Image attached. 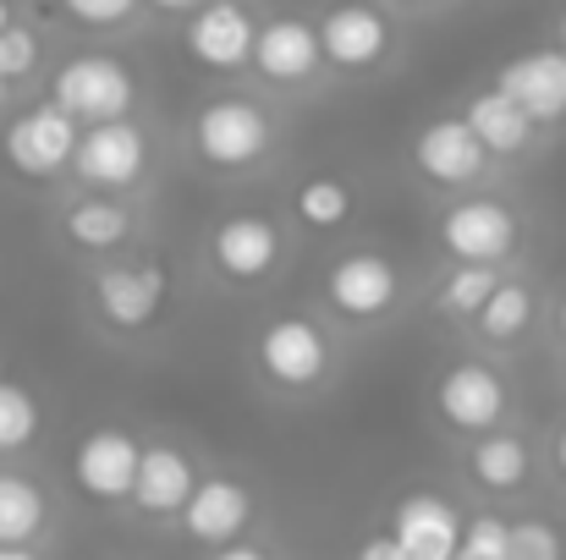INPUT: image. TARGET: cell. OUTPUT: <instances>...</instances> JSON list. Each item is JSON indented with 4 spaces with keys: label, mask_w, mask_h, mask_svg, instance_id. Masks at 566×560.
<instances>
[{
    "label": "cell",
    "mask_w": 566,
    "mask_h": 560,
    "mask_svg": "<svg viewBox=\"0 0 566 560\" xmlns=\"http://www.w3.org/2000/svg\"><path fill=\"white\" fill-rule=\"evenodd\" d=\"M275 149V121L264 116V105L242 99V94H220L209 105H198L192 116V155L220 171V177H237V171H253L264 166Z\"/></svg>",
    "instance_id": "cell-1"
},
{
    "label": "cell",
    "mask_w": 566,
    "mask_h": 560,
    "mask_svg": "<svg viewBox=\"0 0 566 560\" xmlns=\"http://www.w3.org/2000/svg\"><path fill=\"white\" fill-rule=\"evenodd\" d=\"M50 105H61L77 127H105V121H127L138 105V77L116 61V55H72L55 77H50Z\"/></svg>",
    "instance_id": "cell-2"
},
{
    "label": "cell",
    "mask_w": 566,
    "mask_h": 560,
    "mask_svg": "<svg viewBox=\"0 0 566 560\" xmlns=\"http://www.w3.org/2000/svg\"><path fill=\"white\" fill-rule=\"evenodd\" d=\"M523 242V220L512 203L490 198V192H473L462 203H451L440 214V247L457 258V264H484V270H501Z\"/></svg>",
    "instance_id": "cell-3"
},
{
    "label": "cell",
    "mask_w": 566,
    "mask_h": 560,
    "mask_svg": "<svg viewBox=\"0 0 566 560\" xmlns=\"http://www.w3.org/2000/svg\"><path fill=\"white\" fill-rule=\"evenodd\" d=\"M253 358L275 390H319L331 373V336L308 314H281L253 336Z\"/></svg>",
    "instance_id": "cell-4"
},
{
    "label": "cell",
    "mask_w": 566,
    "mask_h": 560,
    "mask_svg": "<svg viewBox=\"0 0 566 560\" xmlns=\"http://www.w3.org/2000/svg\"><path fill=\"white\" fill-rule=\"evenodd\" d=\"M77 144H83V127H77L61 105L44 99V105L22 110V116L6 127L0 155H6V166H11L17 177H28V182H50V177L72 171Z\"/></svg>",
    "instance_id": "cell-5"
},
{
    "label": "cell",
    "mask_w": 566,
    "mask_h": 560,
    "mask_svg": "<svg viewBox=\"0 0 566 560\" xmlns=\"http://www.w3.org/2000/svg\"><path fill=\"white\" fill-rule=\"evenodd\" d=\"M88 297H94V314H99L111 330L138 336V330H149V325L166 314V303H171V275H166L155 258L105 264V270L94 275Z\"/></svg>",
    "instance_id": "cell-6"
},
{
    "label": "cell",
    "mask_w": 566,
    "mask_h": 560,
    "mask_svg": "<svg viewBox=\"0 0 566 560\" xmlns=\"http://www.w3.org/2000/svg\"><path fill=\"white\" fill-rule=\"evenodd\" d=\"M325 303L353 325H375L401 303V270L385 253H369V247L342 253L325 270Z\"/></svg>",
    "instance_id": "cell-7"
},
{
    "label": "cell",
    "mask_w": 566,
    "mask_h": 560,
    "mask_svg": "<svg viewBox=\"0 0 566 560\" xmlns=\"http://www.w3.org/2000/svg\"><path fill=\"white\" fill-rule=\"evenodd\" d=\"M434 406H440L446 429L484 440V434L501 429V418L512 406V390H506L501 369H490V363H451L434 379Z\"/></svg>",
    "instance_id": "cell-8"
},
{
    "label": "cell",
    "mask_w": 566,
    "mask_h": 560,
    "mask_svg": "<svg viewBox=\"0 0 566 560\" xmlns=\"http://www.w3.org/2000/svg\"><path fill=\"white\" fill-rule=\"evenodd\" d=\"M390 44H396V28L369 0H342L319 17V50H325V66L336 72H375L390 55Z\"/></svg>",
    "instance_id": "cell-9"
},
{
    "label": "cell",
    "mask_w": 566,
    "mask_h": 560,
    "mask_svg": "<svg viewBox=\"0 0 566 560\" xmlns=\"http://www.w3.org/2000/svg\"><path fill=\"white\" fill-rule=\"evenodd\" d=\"M77 182L88 192H122L149 171V138L138 121H105V127H83L77 160H72Z\"/></svg>",
    "instance_id": "cell-10"
},
{
    "label": "cell",
    "mask_w": 566,
    "mask_h": 560,
    "mask_svg": "<svg viewBox=\"0 0 566 560\" xmlns=\"http://www.w3.org/2000/svg\"><path fill=\"white\" fill-rule=\"evenodd\" d=\"M281 225L264 220V214H226L214 231H209V264L237 281V286H253V281H270L281 270Z\"/></svg>",
    "instance_id": "cell-11"
},
{
    "label": "cell",
    "mask_w": 566,
    "mask_h": 560,
    "mask_svg": "<svg viewBox=\"0 0 566 560\" xmlns=\"http://www.w3.org/2000/svg\"><path fill=\"white\" fill-rule=\"evenodd\" d=\"M188 55L209 72H242L259 44V22L248 17L242 0H203L188 17Z\"/></svg>",
    "instance_id": "cell-12"
},
{
    "label": "cell",
    "mask_w": 566,
    "mask_h": 560,
    "mask_svg": "<svg viewBox=\"0 0 566 560\" xmlns=\"http://www.w3.org/2000/svg\"><path fill=\"white\" fill-rule=\"evenodd\" d=\"M412 166L429 187H473L490 171V155L462 116H434L412 138Z\"/></svg>",
    "instance_id": "cell-13"
},
{
    "label": "cell",
    "mask_w": 566,
    "mask_h": 560,
    "mask_svg": "<svg viewBox=\"0 0 566 560\" xmlns=\"http://www.w3.org/2000/svg\"><path fill=\"white\" fill-rule=\"evenodd\" d=\"M495 88L534 121V127H556L566 121V50H523L501 66Z\"/></svg>",
    "instance_id": "cell-14"
},
{
    "label": "cell",
    "mask_w": 566,
    "mask_h": 560,
    "mask_svg": "<svg viewBox=\"0 0 566 560\" xmlns=\"http://www.w3.org/2000/svg\"><path fill=\"white\" fill-rule=\"evenodd\" d=\"M138 440L122 434V429H94L77 440L72 451V484L88 495V500H133V484H138Z\"/></svg>",
    "instance_id": "cell-15"
},
{
    "label": "cell",
    "mask_w": 566,
    "mask_h": 560,
    "mask_svg": "<svg viewBox=\"0 0 566 560\" xmlns=\"http://www.w3.org/2000/svg\"><path fill=\"white\" fill-rule=\"evenodd\" d=\"M462 528L468 522L446 495H407L390 511V539L407 550V560H457Z\"/></svg>",
    "instance_id": "cell-16"
},
{
    "label": "cell",
    "mask_w": 566,
    "mask_h": 560,
    "mask_svg": "<svg viewBox=\"0 0 566 560\" xmlns=\"http://www.w3.org/2000/svg\"><path fill=\"white\" fill-rule=\"evenodd\" d=\"M253 66H259V77H264V83H281V88L308 83V77L325 66L319 28H314V22H303V17H270V22L259 28Z\"/></svg>",
    "instance_id": "cell-17"
},
{
    "label": "cell",
    "mask_w": 566,
    "mask_h": 560,
    "mask_svg": "<svg viewBox=\"0 0 566 560\" xmlns=\"http://www.w3.org/2000/svg\"><path fill=\"white\" fill-rule=\"evenodd\" d=\"M248 522H253V495H248V484H237V478H198L188 511H182L188 539L209 545V550H226V545L242 539Z\"/></svg>",
    "instance_id": "cell-18"
},
{
    "label": "cell",
    "mask_w": 566,
    "mask_h": 560,
    "mask_svg": "<svg viewBox=\"0 0 566 560\" xmlns=\"http://www.w3.org/2000/svg\"><path fill=\"white\" fill-rule=\"evenodd\" d=\"M198 489V473H192L188 451L177 445H149L144 462H138V484H133V506L144 517H182Z\"/></svg>",
    "instance_id": "cell-19"
},
{
    "label": "cell",
    "mask_w": 566,
    "mask_h": 560,
    "mask_svg": "<svg viewBox=\"0 0 566 560\" xmlns=\"http://www.w3.org/2000/svg\"><path fill=\"white\" fill-rule=\"evenodd\" d=\"M462 121L473 127V138L484 144L490 160H517V155H528V144H534V133H539L501 88H479V94L468 99Z\"/></svg>",
    "instance_id": "cell-20"
},
{
    "label": "cell",
    "mask_w": 566,
    "mask_h": 560,
    "mask_svg": "<svg viewBox=\"0 0 566 560\" xmlns=\"http://www.w3.org/2000/svg\"><path fill=\"white\" fill-rule=\"evenodd\" d=\"M61 236H66L77 253H116V247L133 236V209L116 203L111 192H83V198L66 203Z\"/></svg>",
    "instance_id": "cell-21"
},
{
    "label": "cell",
    "mask_w": 566,
    "mask_h": 560,
    "mask_svg": "<svg viewBox=\"0 0 566 560\" xmlns=\"http://www.w3.org/2000/svg\"><path fill=\"white\" fill-rule=\"evenodd\" d=\"M468 473H473V484L490 489V495H517V489L528 484V473H534V451H528L523 434H501V429H495V434L473 440Z\"/></svg>",
    "instance_id": "cell-22"
},
{
    "label": "cell",
    "mask_w": 566,
    "mask_h": 560,
    "mask_svg": "<svg viewBox=\"0 0 566 560\" xmlns=\"http://www.w3.org/2000/svg\"><path fill=\"white\" fill-rule=\"evenodd\" d=\"M50 528V500L33 478L0 473V550H28Z\"/></svg>",
    "instance_id": "cell-23"
},
{
    "label": "cell",
    "mask_w": 566,
    "mask_h": 560,
    "mask_svg": "<svg viewBox=\"0 0 566 560\" xmlns=\"http://www.w3.org/2000/svg\"><path fill=\"white\" fill-rule=\"evenodd\" d=\"M534 292L523 286V281H501L495 286V297L484 303V314L473 319L479 325V336L490 341V347H512V341H523L528 336V325H534Z\"/></svg>",
    "instance_id": "cell-24"
},
{
    "label": "cell",
    "mask_w": 566,
    "mask_h": 560,
    "mask_svg": "<svg viewBox=\"0 0 566 560\" xmlns=\"http://www.w3.org/2000/svg\"><path fill=\"white\" fill-rule=\"evenodd\" d=\"M353 203H358V192H353V182H342V177H308V182H297V192H292V214L308 231H342L353 220Z\"/></svg>",
    "instance_id": "cell-25"
},
{
    "label": "cell",
    "mask_w": 566,
    "mask_h": 560,
    "mask_svg": "<svg viewBox=\"0 0 566 560\" xmlns=\"http://www.w3.org/2000/svg\"><path fill=\"white\" fill-rule=\"evenodd\" d=\"M495 286H501V270H484V264H457V270L440 281L434 308H440L446 319H479V314H484V303L495 297Z\"/></svg>",
    "instance_id": "cell-26"
},
{
    "label": "cell",
    "mask_w": 566,
    "mask_h": 560,
    "mask_svg": "<svg viewBox=\"0 0 566 560\" xmlns=\"http://www.w3.org/2000/svg\"><path fill=\"white\" fill-rule=\"evenodd\" d=\"M39 401H33V390H22L17 379H0V456H17V451H28L33 445V434H39Z\"/></svg>",
    "instance_id": "cell-27"
},
{
    "label": "cell",
    "mask_w": 566,
    "mask_h": 560,
    "mask_svg": "<svg viewBox=\"0 0 566 560\" xmlns=\"http://www.w3.org/2000/svg\"><path fill=\"white\" fill-rule=\"evenodd\" d=\"M457 560H512V522L506 517H473L462 528V550Z\"/></svg>",
    "instance_id": "cell-28"
},
{
    "label": "cell",
    "mask_w": 566,
    "mask_h": 560,
    "mask_svg": "<svg viewBox=\"0 0 566 560\" xmlns=\"http://www.w3.org/2000/svg\"><path fill=\"white\" fill-rule=\"evenodd\" d=\"M0 72H6V83H22V77L39 72V33H33V28L11 22V28L0 33Z\"/></svg>",
    "instance_id": "cell-29"
},
{
    "label": "cell",
    "mask_w": 566,
    "mask_h": 560,
    "mask_svg": "<svg viewBox=\"0 0 566 560\" xmlns=\"http://www.w3.org/2000/svg\"><path fill=\"white\" fill-rule=\"evenodd\" d=\"M512 560H562V533L551 522H512Z\"/></svg>",
    "instance_id": "cell-30"
},
{
    "label": "cell",
    "mask_w": 566,
    "mask_h": 560,
    "mask_svg": "<svg viewBox=\"0 0 566 560\" xmlns=\"http://www.w3.org/2000/svg\"><path fill=\"white\" fill-rule=\"evenodd\" d=\"M61 11L83 28H122L138 11V0H61Z\"/></svg>",
    "instance_id": "cell-31"
},
{
    "label": "cell",
    "mask_w": 566,
    "mask_h": 560,
    "mask_svg": "<svg viewBox=\"0 0 566 560\" xmlns=\"http://www.w3.org/2000/svg\"><path fill=\"white\" fill-rule=\"evenodd\" d=\"M358 560H407V550H401L390 533H379V539H369V545L358 550Z\"/></svg>",
    "instance_id": "cell-32"
},
{
    "label": "cell",
    "mask_w": 566,
    "mask_h": 560,
    "mask_svg": "<svg viewBox=\"0 0 566 560\" xmlns=\"http://www.w3.org/2000/svg\"><path fill=\"white\" fill-rule=\"evenodd\" d=\"M209 560H270L264 550H253V545H226V550H214Z\"/></svg>",
    "instance_id": "cell-33"
},
{
    "label": "cell",
    "mask_w": 566,
    "mask_h": 560,
    "mask_svg": "<svg viewBox=\"0 0 566 560\" xmlns=\"http://www.w3.org/2000/svg\"><path fill=\"white\" fill-rule=\"evenodd\" d=\"M551 462H556V473L566 478V423L556 429V445H551Z\"/></svg>",
    "instance_id": "cell-34"
},
{
    "label": "cell",
    "mask_w": 566,
    "mask_h": 560,
    "mask_svg": "<svg viewBox=\"0 0 566 560\" xmlns=\"http://www.w3.org/2000/svg\"><path fill=\"white\" fill-rule=\"evenodd\" d=\"M149 6H160V11H198L203 0H149Z\"/></svg>",
    "instance_id": "cell-35"
},
{
    "label": "cell",
    "mask_w": 566,
    "mask_h": 560,
    "mask_svg": "<svg viewBox=\"0 0 566 560\" xmlns=\"http://www.w3.org/2000/svg\"><path fill=\"white\" fill-rule=\"evenodd\" d=\"M0 560H39L33 550H0Z\"/></svg>",
    "instance_id": "cell-36"
},
{
    "label": "cell",
    "mask_w": 566,
    "mask_h": 560,
    "mask_svg": "<svg viewBox=\"0 0 566 560\" xmlns=\"http://www.w3.org/2000/svg\"><path fill=\"white\" fill-rule=\"evenodd\" d=\"M6 28H11V6L0 0V33H6Z\"/></svg>",
    "instance_id": "cell-37"
},
{
    "label": "cell",
    "mask_w": 566,
    "mask_h": 560,
    "mask_svg": "<svg viewBox=\"0 0 566 560\" xmlns=\"http://www.w3.org/2000/svg\"><path fill=\"white\" fill-rule=\"evenodd\" d=\"M556 325H562V336H566V292H562V308H556Z\"/></svg>",
    "instance_id": "cell-38"
},
{
    "label": "cell",
    "mask_w": 566,
    "mask_h": 560,
    "mask_svg": "<svg viewBox=\"0 0 566 560\" xmlns=\"http://www.w3.org/2000/svg\"><path fill=\"white\" fill-rule=\"evenodd\" d=\"M556 39H562V50H566V6H562V22H556Z\"/></svg>",
    "instance_id": "cell-39"
},
{
    "label": "cell",
    "mask_w": 566,
    "mask_h": 560,
    "mask_svg": "<svg viewBox=\"0 0 566 560\" xmlns=\"http://www.w3.org/2000/svg\"><path fill=\"white\" fill-rule=\"evenodd\" d=\"M6 94H11V83H6V72H0V105H6Z\"/></svg>",
    "instance_id": "cell-40"
}]
</instances>
